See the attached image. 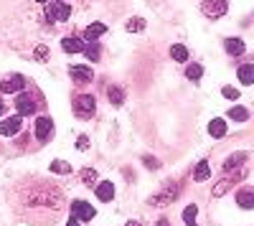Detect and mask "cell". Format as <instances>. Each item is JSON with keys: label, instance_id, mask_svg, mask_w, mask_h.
<instances>
[{"label": "cell", "instance_id": "obj_25", "mask_svg": "<svg viewBox=\"0 0 254 226\" xmlns=\"http://www.w3.org/2000/svg\"><path fill=\"white\" fill-rule=\"evenodd\" d=\"M51 171H53V173H71V165H66V163H61V160H53V163H51Z\"/></svg>", "mask_w": 254, "mask_h": 226}, {"label": "cell", "instance_id": "obj_28", "mask_svg": "<svg viewBox=\"0 0 254 226\" xmlns=\"http://www.w3.org/2000/svg\"><path fill=\"white\" fill-rule=\"evenodd\" d=\"M239 163H244V155H237V157H229V160L224 163V171H231L234 165H239Z\"/></svg>", "mask_w": 254, "mask_h": 226}, {"label": "cell", "instance_id": "obj_36", "mask_svg": "<svg viewBox=\"0 0 254 226\" xmlns=\"http://www.w3.org/2000/svg\"><path fill=\"white\" fill-rule=\"evenodd\" d=\"M59 3H64V0H59Z\"/></svg>", "mask_w": 254, "mask_h": 226}, {"label": "cell", "instance_id": "obj_8", "mask_svg": "<svg viewBox=\"0 0 254 226\" xmlns=\"http://www.w3.org/2000/svg\"><path fill=\"white\" fill-rule=\"evenodd\" d=\"M16 109L20 112V117H23V115H33V112H36V102H33L28 94H18L16 97Z\"/></svg>", "mask_w": 254, "mask_h": 226}, {"label": "cell", "instance_id": "obj_5", "mask_svg": "<svg viewBox=\"0 0 254 226\" xmlns=\"http://www.w3.org/2000/svg\"><path fill=\"white\" fill-rule=\"evenodd\" d=\"M201 8L208 18H221L226 13V0H203Z\"/></svg>", "mask_w": 254, "mask_h": 226}, {"label": "cell", "instance_id": "obj_22", "mask_svg": "<svg viewBox=\"0 0 254 226\" xmlns=\"http://www.w3.org/2000/svg\"><path fill=\"white\" fill-rule=\"evenodd\" d=\"M201 74H203V66H201V64H191L188 69H186V76L193 79V82H198V79H201Z\"/></svg>", "mask_w": 254, "mask_h": 226}, {"label": "cell", "instance_id": "obj_17", "mask_svg": "<svg viewBox=\"0 0 254 226\" xmlns=\"http://www.w3.org/2000/svg\"><path fill=\"white\" fill-rule=\"evenodd\" d=\"M208 132H211L214 138H224V135H226V122H224V120H211Z\"/></svg>", "mask_w": 254, "mask_h": 226}, {"label": "cell", "instance_id": "obj_24", "mask_svg": "<svg viewBox=\"0 0 254 226\" xmlns=\"http://www.w3.org/2000/svg\"><path fill=\"white\" fill-rule=\"evenodd\" d=\"M109 102H115V104H122V99H125V94H122V89L119 87H109Z\"/></svg>", "mask_w": 254, "mask_h": 226}, {"label": "cell", "instance_id": "obj_16", "mask_svg": "<svg viewBox=\"0 0 254 226\" xmlns=\"http://www.w3.org/2000/svg\"><path fill=\"white\" fill-rule=\"evenodd\" d=\"M239 82L241 84H254V66L252 64H244V66H239Z\"/></svg>", "mask_w": 254, "mask_h": 226}, {"label": "cell", "instance_id": "obj_23", "mask_svg": "<svg viewBox=\"0 0 254 226\" xmlns=\"http://www.w3.org/2000/svg\"><path fill=\"white\" fill-rule=\"evenodd\" d=\"M82 53L86 56V59H92V61H99V53H102V51H99L97 43H89V46H84V51H82Z\"/></svg>", "mask_w": 254, "mask_h": 226}, {"label": "cell", "instance_id": "obj_12", "mask_svg": "<svg viewBox=\"0 0 254 226\" xmlns=\"http://www.w3.org/2000/svg\"><path fill=\"white\" fill-rule=\"evenodd\" d=\"M224 49H226L229 56H241V53H244V41H241V38H226Z\"/></svg>", "mask_w": 254, "mask_h": 226}, {"label": "cell", "instance_id": "obj_14", "mask_svg": "<svg viewBox=\"0 0 254 226\" xmlns=\"http://www.w3.org/2000/svg\"><path fill=\"white\" fill-rule=\"evenodd\" d=\"M237 201H239V206L241 209H254V191L252 188H244V191H239V196H237Z\"/></svg>", "mask_w": 254, "mask_h": 226}, {"label": "cell", "instance_id": "obj_21", "mask_svg": "<svg viewBox=\"0 0 254 226\" xmlns=\"http://www.w3.org/2000/svg\"><path fill=\"white\" fill-rule=\"evenodd\" d=\"M196 213H198L196 206H186V211H183V224L186 226H196Z\"/></svg>", "mask_w": 254, "mask_h": 226}, {"label": "cell", "instance_id": "obj_32", "mask_svg": "<svg viewBox=\"0 0 254 226\" xmlns=\"http://www.w3.org/2000/svg\"><path fill=\"white\" fill-rule=\"evenodd\" d=\"M66 226H82V221H76V219H71L69 224H66Z\"/></svg>", "mask_w": 254, "mask_h": 226}, {"label": "cell", "instance_id": "obj_13", "mask_svg": "<svg viewBox=\"0 0 254 226\" xmlns=\"http://www.w3.org/2000/svg\"><path fill=\"white\" fill-rule=\"evenodd\" d=\"M61 49L66 53H82L84 51V41H79V38H64L61 41Z\"/></svg>", "mask_w": 254, "mask_h": 226}, {"label": "cell", "instance_id": "obj_27", "mask_svg": "<svg viewBox=\"0 0 254 226\" xmlns=\"http://www.w3.org/2000/svg\"><path fill=\"white\" fill-rule=\"evenodd\" d=\"M142 28H145V20H140V18L127 20V31H142Z\"/></svg>", "mask_w": 254, "mask_h": 226}, {"label": "cell", "instance_id": "obj_20", "mask_svg": "<svg viewBox=\"0 0 254 226\" xmlns=\"http://www.w3.org/2000/svg\"><path fill=\"white\" fill-rule=\"evenodd\" d=\"M229 117L237 120V122H247V120H249V109H244V107H234V109L229 112Z\"/></svg>", "mask_w": 254, "mask_h": 226}, {"label": "cell", "instance_id": "obj_19", "mask_svg": "<svg viewBox=\"0 0 254 226\" xmlns=\"http://www.w3.org/2000/svg\"><path fill=\"white\" fill-rule=\"evenodd\" d=\"M170 56H173L175 61H188V49L181 46V43H175V46L170 49Z\"/></svg>", "mask_w": 254, "mask_h": 226}, {"label": "cell", "instance_id": "obj_1", "mask_svg": "<svg viewBox=\"0 0 254 226\" xmlns=\"http://www.w3.org/2000/svg\"><path fill=\"white\" fill-rule=\"evenodd\" d=\"M74 109H76V115H79L82 120H89L94 115V109H97V102L92 94H79L74 99Z\"/></svg>", "mask_w": 254, "mask_h": 226}, {"label": "cell", "instance_id": "obj_15", "mask_svg": "<svg viewBox=\"0 0 254 226\" xmlns=\"http://www.w3.org/2000/svg\"><path fill=\"white\" fill-rule=\"evenodd\" d=\"M104 31H107V26H104V23H92L89 28L84 31V38L89 41V43H94V41H97V38L104 33Z\"/></svg>", "mask_w": 254, "mask_h": 226}, {"label": "cell", "instance_id": "obj_7", "mask_svg": "<svg viewBox=\"0 0 254 226\" xmlns=\"http://www.w3.org/2000/svg\"><path fill=\"white\" fill-rule=\"evenodd\" d=\"M20 125H23V117L20 115H13V117H8V120H3L0 122V135H16L18 130H20Z\"/></svg>", "mask_w": 254, "mask_h": 226}, {"label": "cell", "instance_id": "obj_18", "mask_svg": "<svg viewBox=\"0 0 254 226\" xmlns=\"http://www.w3.org/2000/svg\"><path fill=\"white\" fill-rule=\"evenodd\" d=\"M208 175H211V168H208V163H206V160H201V163L196 165V173H193V178H196V180H206Z\"/></svg>", "mask_w": 254, "mask_h": 226}, {"label": "cell", "instance_id": "obj_4", "mask_svg": "<svg viewBox=\"0 0 254 226\" xmlns=\"http://www.w3.org/2000/svg\"><path fill=\"white\" fill-rule=\"evenodd\" d=\"M23 87H26V79L20 74H13L10 79H5V82H0V92L3 94H18V92H23Z\"/></svg>", "mask_w": 254, "mask_h": 226}, {"label": "cell", "instance_id": "obj_30", "mask_svg": "<svg viewBox=\"0 0 254 226\" xmlns=\"http://www.w3.org/2000/svg\"><path fill=\"white\" fill-rule=\"evenodd\" d=\"M229 183H231V180H221V183H219V186L214 188V196H221V193H224V191L229 188Z\"/></svg>", "mask_w": 254, "mask_h": 226}, {"label": "cell", "instance_id": "obj_10", "mask_svg": "<svg viewBox=\"0 0 254 226\" xmlns=\"http://www.w3.org/2000/svg\"><path fill=\"white\" fill-rule=\"evenodd\" d=\"M175 193H178V186H170V188H165L160 193V198H150V203H152V206H165V203H170V201L178 198Z\"/></svg>", "mask_w": 254, "mask_h": 226}, {"label": "cell", "instance_id": "obj_11", "mask_svg": "<svg viewBox=\"0 0 254 226\" xmlns=\"http://www.w3.org/2000/svg\"><path fill=\"white\" fill-rule=\"evenodd\" d=\"M112 196H115V186H112V180H104V183H99L97 186V198L99 201H112Z\"/></svg>", "mask_w": 254, "mask_h": 226}, {"label": "cell", "instance_id": "obj_35", "mask_svg": "<svg viewBox=\"0 0 254 226\" xmlns=\"http://www.w3.org/2000/svg\"><path fill=\"white\" fill-rule=\"evenodd\" d=\"M36 3H49V0H36Z\"/></svg>", "mask_w": 254, "mask_h": 226}, {"label": "cell", "instance_id": "obj_31", "mask_svg": "<svg viewBox=\"0 0 254 226\" xmlns=\"http://www.w3.org/2000/svg\"><path fill=\"white\" fill-rule=\"evenodd\" d=\"M46 53H49V51H46V46H38V49H36V59H41V61H43V59H46Z\"/></svg>", "mask_w": 254, "mask_h": 226}, {"label": "cell", "instance_id": "obj_6", "mask_svg": "<svg viewBox=\"0 0 254 226\" xmlns=\"http://www.w3.org/2000/svg\"><path fill=\"white\" fill-rule=\"evenodd\" d=\"M69 74H71V82H76V84H89L92 79H94V74H92L89 66H71Z\"/></svg>", "mask_w": 254, "mask_h": 226}, {"label": "cell", "instance_id": "obj_2", "mask_svg": "<svg viewBox=\"0 0 254 226\" xmlns=\"http://www.w3.org/2000/svg\"><path fill=\"white\" fill-rule=\"evenodd\" d=\"M97 216V211L92 203H86V201H74L71 203V219L76 221H92Z\"/></svg>", "mask_w": 254, "mask_h": 226}, {"label": "cell", "instance_id": "obj_33", "mask_svg": "<svg viewBox=\"0 0 254 226\" xmlns=\"http://www.w3.org/2000/svg\"><path fill=\"white\" fill-rule=\"evenodd\" d=\"M127 226H140V221H127Z\"/></svg>", "mask_w": 254, "mask_h": 226}, {"label": "cell", "instance_id": "obj_9", "mask_svg": "<svg viewBox=\"0 0 254 226\" xmlns=\"http://www.w3.org/2000/svg\"><path fill=\"white\" fill-rule=\"evenodd\" d=\"M51 132H53L51 117H38V120H36V135H38V140H49Z\"/></svg>", "mask_w": 254, "mask_h": 226}, {"label": "cell", "instance_id": "obj_29", "mask_svg": "<svg viewBox=\"0 0 254 226\" xmlns=\"http://www.w3.org/2000/svg\"><path fill=\"white\" fill-rule=\"evenodd\" d=\"M224 97L226 99H239V92H237L234 87H224Z\"/></svg>", "mask_w": 254, "mask_h": 226}, {"label": "cell", "instance_id": "obj_3", "mask_svg": "<svg viewBox=\"0 0 254 226\" xmlns=\"http://www.w3.org/2000/svg\"><path fill=\"white\" fill-rule=\"evenodd\" d=\"M71 18V8L64 3H49L46 5V20L49 23H56V20H69Z\"/></svg>", "mask_w": 254, "mask_h": 226}, {"label": "cell", "instance_id": "obj_26", "mask_svg": "<svg viewBox=\"0 0 254 226\" xmlns=\"http://www.w3.org/2000/svg\"><path fill=\"white\" fill-rule=\"evenodd\" d=\"M82 180H84L86 186H92L94 180H97V171H89V168H84V171H82Z\"/></svg>", "mask_w": 254, "mask_h": 226}, {"label": "cell", "instance_id": "obj_34", "mask_svg": "<svg viewBox=\"0 0 254 226\" xmlns=\"http://www.w3.org/2000/svg\"><path fill=\"white\" fill-rule=\"evenodd\" d=\"M3 112H5V104H3V102H0V115H3Z\"/></svg>", "mask_w": 254, "mask_h": 226}]
</instances>
